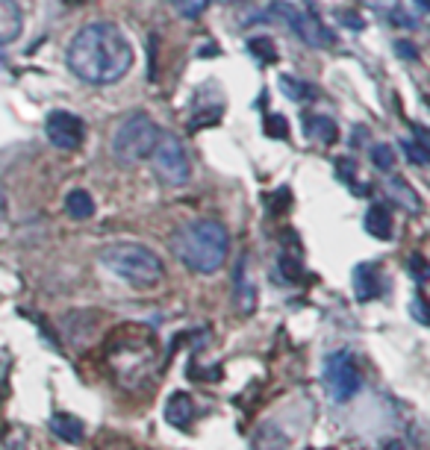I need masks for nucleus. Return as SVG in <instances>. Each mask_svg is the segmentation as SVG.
Listing matches in <instances>:
<instances>
[{
  "label": "nucleus",
  "mask_w": 430,
  "mask_h": 450,
  "mask_svg": "<svg viewBox=\"0 0 430 450\" xmlns=\"http://www.w3.org/2000/svg\"><path fill=\"white\" fill-rule=\"evenodd\" d=\"M324 380H327V389L333 394V400H351L360 392V382H362L354 354H348V350L330 354L324 365Z\"/></svg>",
  "instance_id": "nucleus-7"
},
{
  "label": "nucleus",
  "mask_w": 430,
  "mask_h": 450,
  "mask_svg": "<svg viewBox=\"0 0 430 450\" xmlns=\"http://www.w3.org/2000/svg\"><path fill=\"white\" fill-rule=\"evenodd\" d=\"M106 359L121 386H139L156 365V339L151 332H142L139 339H112Z\"/></svg>",
  "instance_id": "nucleus-4"
},
{
  "label": "nucleus",
  "mask_w": 430,
  "mask_h": 450,
  "mask_svg": "<svg viewBox=\"0 0 430 450\" xmlns=\"http://www.w3.org/2000/svg\"><path fill=\"white\" fill-rule=\"evenodd\" d=\"M24 32V15L15 0H0V47L18 42Z\"/></svg>",
  "instance_id": "nucleus-10"
},
{
  "label": "nucleus",
  "mask_w": 430,
  "mask_h": 450,
  "mask_svg": "<svg viewBox=\"0 0 430 450\" xmlns=\"http://www.w3.org/2000/svg\"><path fill=\"white\" fill-rule=\"evenodd\" d=\"M366 230L371 232L374 239H389L392 236V215L386 206L374 204L369 212H366Z\"/></svg>",
  "instance_id": "nucleus-14"
},
{
  "label": "nucleus",
  "mask_w": 430,
  "mask_h": 450,
  "mask_svg": "<svg viewBox=\"0 0 430 450\" xmlns=\"http://www.w3.org/2000/svg\"><path fill=\"white\" fill-rule=\"evenodd\" d=\"M51 430L56 432L62 442H68V444L82 442V432H86L82 421L74 418V415H68V412H56V415H51Z\"/></svg>",
  "instance_id": "nucleus-12"
},
{
  "label": "nucleus",
  "mask_w": 430,
  "mask_h": 450,
  "mask_svg": "<svg viewBox=\"0 0 430 450\" xmlns=\"http://www.w3.org/2000/svg\"><path fill=\"white\" fill-rule=\"evenodd\" d=\"M65 212L71 215V218L77 221H89L92 215H94V200L86 189H74L68 192V197H65Z\"/></svg>",
  "instance_id": "nucleus-13"
},
{
  "label": "nucleus",
  "mask_w": 430,
  "mask_h": 450,
  "mask_svg": "<svg viewBox=\"0 0 430 450\" xmlns=\"http://www.w3.org/2000/svg\"><path fill=\"white\" fill-rule=\"evenodd\" d=\"M68 68L89 86H112L133 68V44L118 24H86L68 44Z\"/></svg>",
  "instance_id": "nucleus-1"
},
{
  "label": "nucleus",
  "mask_w": 430,
  "mask_h": 450,
  "mask_svg": "<svg viewBox=\"0 0 430 450\" xmlns=\"http://www.w3.org/2000/svg\"><path fill=\"white\" fill-rule=\"evenodd\" d=\"M101 262L106 268L136 289H154L165 280V262L151 247L136 242H115L101 250Z\"/></svg>",
  "instance_id": "nucleus-3"
},
{
  "label": "nucleus",
  "mask_w": 430,
  "mask_h": 450,
  "mask_svg": "<svg viewBox=\"0 0 430 450\" xmlns=\"http://www.w3.org/2000/svg\"><path fill=\"white\" fill-rule=\"evenodd\" d=\"M151 165L156 177L165 182V186L171 189H180L186 186V182L192 180V162H189V154L183 150V144H180L177 136H171V132H159V139L151 150Z\"/></svg>",
  "instance_id": "nucleus-6"
},
{
  "label": "nucleus",
  "mask_w": 430,
  "mask_h": 450,
  "mask_svg": "<svg viewBox=\"0 0 430 450\" xmlns=\"http://www.w3.org/2000/svg\"><path fill=\"white\" fill-rule=\"evenodd\" d=\"M309 136H319L324 144H333L336 142V124L330 118H309Z\"/></svg>",
  "instance_id": "nucleus-17"
},
{
  "label": "nucleus",
  "mask_w": 430,
  "mask_h": 450,
  "mask_svg": "<svg viewBox=\"0 0 430 450\" xmlns=\"http://www.w3.org/2000/svg\"><path fill=\"white\" fill-rule=\"evenodd\" d=\"M389 194L398 197V204H401L404 209H410V212H422V200H419V194L412 192L404 180H389Z\"/></svg>",
  "instance_id": "nucleus-15"
},
{
  "label": "nucleus",
  "mask_w": 430,
  "mask_h": 450,
  "mask_svg": "<svg viewBox=\"0 0 430 450\" xmlns=\"http://www.w3.org/2000/svg\"><path fill=\"white\" fill-rule=\"evenodd\" d=\"M44 130H47V139H51L59 150H77L86 139V124H82L80 115H71V112H51L44 121Z\"/></svg>",
  "instance_id": "nucleus-8"
},
{
  "label": "nucleus",
  "mask_w": 430,
  "mask_h": 450,
  "mask_svg": "<svg viewBox=\"0 0 430 450\" xmlns=\"http://www.w3.org/2000/svg\"><path fill=\"white\" fill-rule=\"evenodd\" d=\"M354 286H357V294L362 300H369L377 294V280H374V268L371 265H360L357 274H354Z\"/></svg>",
  "instance_id": "nucleus-16"
},
{
  "label": "nucleus",
  "mask_w": 430,
  "mask_h": 450,
  "mask_svg": "<svg viewBox=\"0 0 430 450\" xmlns=\"http://www.w3.org/2000/svg\"><path fill=\"white\" fill-rule=\"evenodd\" d=\"M6 227H9V200H6L4 186H0V236L6 232Z\"/></svg>",
  "instance_id": "nucleus-19"
},
{
  "label": "nucleus",
  "mask_w": 430,
  "mask_h": 450,
  "mask_svg": "<svg viewBox=\"0 0 430 450\" xmlns=\"http://www.w3.org/2000/svg\"><path fill=\"white\" fill-rule=\"evenodd\" d=\"M165 418H168L171 427H180V430H186L195 418V400L186 394V392H177L171 394L168 400V406H165Z\"/></svg>",
  "instance_id": "nucleus-11"
},
{
  "label": "nucleus",
  "mask_w": 430,
  "mask_h": 450,
  "mask_svg": "<svg viewBox=\"0 0 430 450\" xmlns=\"http://www.w3.org/2000/svg\"><path fill=\"white\" fill-rule=\"evenodd\" d=\"M274 9H280L283 12V18H286V24L301 36L307 44H316V47H324L330 39H327V30L312 18V15H307V12H301L297 6H289V4H277Z\"/></svg>",
  "instance_id": "nucleus-9"
},
{
  "label": "nucleus",
  "mask_w": 430,
  "mask_h": 450,
  "mask_svg": "<svg viewBox=\"0 0 430 450\" xmlns=\"http://www.w3.org/2000/svg\"><path fill=\"white\" fill-rule=\"evenodd\" d=\"M269 127H271V130H269L271 136H286V127H289V124L280 118V115H271V118H269Z\"/></svg>",
  "instance_id": "nucleus-20"
},
{
  "label": "nucleus",
  "mask_w": 430,
  "mask_h": 450,
  "mask_svg": "<svg viewBox=\"0 0 430 450\" xmlns=\"http://www.w3.org/2000/svg\"><path fill=\"white\" fill-rule=\"evenodd\" d=\"M371 159H374V165H377V171H392V168H395V154H392L389 144H377L374 154H371Z\"/></svg>",
  "instance_id": "nucleus-18"
},
{
  "label": "nucleus",
  "mask_w": 430,
  "mask_h": 450,
  "mask_svg": "<svg viewBox=\"0 0 430 450\" xmlns=\"http://www.w3.org/2000/svg\"><path fill=\"white\" fill-rule=\"evenodd\" d=\"M386 450H401V444H389V447H386Z\"/></svg>",
  "instance_id": "nucleus-21"
},
{
  "label": "nucleus",
  "mask_w": 430,
  "mask_h": 450,
  "mask_svg": "<svg viewBox=\"0 0 430 450\" xmlns=\"http://www.w3.org/2000/svg\"><path fill=\"white\" fill-rule=\"evenodd\" d=\"M159 124L147 112H130L118 121L112 132V156L121 165H139L151 156V150L159 139Z\"/></svg>",
  "instance_id": "nucleus-5"
},
{
  "label": "nucleus",
  "mask_w": 430,
  "mask_h": 450,
  "mask_svg": "<svg viewBox=\"0 0 430 450\" xmlns=\"http://www.w3.org/2000/svg\"><path fill=\"white\" fill-rule=\"evenodd\" d=\"M171 250L189 271L215 274L227 262L230 236H227L224 224L212 221V218L189 221L183 227H177V232L171 236Z\"/></svg>",
  "instance_id": "nucleus-2"
}]
</instances>
